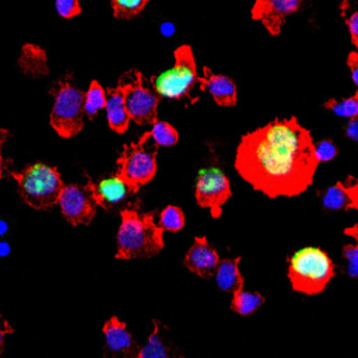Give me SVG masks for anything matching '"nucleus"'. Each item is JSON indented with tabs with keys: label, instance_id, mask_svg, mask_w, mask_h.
I'll return each instance as SVG.
<instances>
[{
	"label": "nucleus",
	"instance_id": "f03ea898",
	"mask_svg": "<svg viewBox=\"0 0 358 358\" xmlns=\"http://www.w3.org/2000/svg\"><path fill=\"white\" fill-rule=\"evenodd\" d=\"M120 217L116 259H145L164 249V229L155 224L152 213L123 208Z\"/></svg>",
	"mask_w": 358,
	"mask_h": 358
},
{
	"label": "nucleus",
	"instance_id": "f257e3e1",
	"mask_svg": "<svg viewBox=\"0 0 358 358\" xmlns=\"http://www.w3.org/2000/svg\"><path fill=\"white\" fill-rule=\"evenodd\" d=\"M317 165L312 136L294 116L274 119L245 134L235 155L238 173L271 199L305 192Z\"/></svg>",
	"mask_w": 358,
	"mask_h": 358
},
{
	"label": "nucleus",
	"instance_id": "473e14b6",
	"mask_svg": "<svg viewBox=\"0 0 358 358\" xmlns=\"http://www.w3.org/2000/svg\"><path fill=\"white\" fill-rule=\"evenodd\" d=\"M8 333H13V327L10 326V323L3 317L1 312H0V354L4 348V337L8 334Z\"/></svg>",
	"mask_w": 358,
	"mask_h": 358
},
{
	"label": "nucleus",
	"instance_id": "9b49d317",
	"mask_svg": "<svg viewBox=\"0 0 358 358\" xmlns=\"http://www.w3.org/2000/svg\"><path fill=\"white\" fill-rule=\"evenodd\" d=\"M87 183L91 187L96 204L105 210H113L124 206L138 190L119 172L110 173L96 182L88 178Z\"/></svg>",
	"mask_w": 358,
	"mask_h": 358
},
{
	"label": "nucleus",
	"instance_id": "393cba45",
	"mask_svg": "<svg viewBox=\"0 0 358 358\" xmlns=\"http://www.w3.org/2000/svg\"><path fill=\"white\" fill-rule=\"evenodd\" d=\"M158 225L164 231L169 232H178L185 225V214L183 211L176 206H166L161 214H159V222Z\"/></svg>",
	"mask_w": 358,
	"mask_h": 358
},
{
	"label": "nucleus",
	"instance_id": "bb28decb",
	"mask_svg": "<svg viewBox=\"0 0 358 358\" xmlns=\"http://www.w3.org/2000/svg\"><path fill=\"white\" fill-rule=\"evenodd\" d=\"M343 257L345 260V273L351 278H358V243L344 245Z\"/></svg>",
	"mask_w": 358,
	"mask_h": 358
},
{
	"label": "nucleus",
	"instance_id": "f704fd0d",
	"mask_svg": "<svg viewBox=\"0 0 358 358\" xmlns=\"http://www.w3.org/2000/svg\"><path fill=\"white\" fill-rule=\"evenodd\" d=\"M7 137H8V131H7L6 129H1V127H0V179H1V176L4 175V171H7V165H6V161H4L3 154H1V147H3V144L6 143Z\"/></svg>",
	"mask_w": 358,
	"mask_h": 358
},
{
	"label": "nucleus",
	"instance_id": "0eeeda50",
	"mask_svg": "<svg viewBox=\"0 0 358 358\" xmlns=\"http://www.w3.org/2000/svg\"><path fill=\"white\" fill-rule=\"evenodd\" d=\"M150 131H147L136 143L126 144L116 161L117 172L137 189L148 183L157 172L159 145L150 143Z\"/></svg>",
	"mask_w": 358,
	"mask_h": 358
},
{
	"label": "nucleus",
	"instance_id": "20e7f679",
	"mask_svg": "<svg viewBox=\"0 0 358 358\" xmlns=\"http://www.w3.org/2000/svg\"><path fill=\"white\" fill-rule=\"evenodd\" d=\"M15 179L20 196L32 208L46 210L57 204L64 183L55 166L45 162H34L20 172L10 171Z\"/></svg>",
	"mask_w": 358,
	"mask_h": 358
},
{
	"label": "nucleus",
	"instance_id": "7ed1b4c3",
	"mask_svg": "<svg viewBox=\"0 0 358 358\" xmlns=\"http://www.w3.org/2000/svg\"><path fill=\"white\" fill-rule=\"evenodd\" d=\"M334 275V263L320 248L305 246L288 257V278L296 292L320 294Z\"/></svg>",
	"mask_w": 358,
	"mask_h": 358
},
{
	"label": "nucleus",
	"instance_id": "b1692460",
	"mask_svg": "<svg viewBox=\"0 0 358 358\" xmlns=\"http://www.w3.org/2000/svg\"><path fill=\"white\" fill-rule=\"evenodd\" d=\"M324 108H327L329 110H331L333 113L343 116V117H348V119H354L358 116V90L357 92L347 98V99H329L324 102Z\"/></svg>",
	"mask_w": 358,
	"mask_h": 358
},
{
	"label": "nucleus",
	"instance_id": "a211bd4d",
	"mask_svg": "<svg viewBox=\"0 0 358 358\" xmlns=\"http://www.w3.org/2000/svg\"><path fill=\"white\" fill-rule=\"evenodd\" d=\"M239 262H241V257L222 259L214 274L217 285L222 291L231 292L232 295L243 289L245 287V278L239 271Z\"/></svg>",
	"mask_w": 358,
	"mask_h": 358
},
{
	"label": "nucleus",
	"instance_id": "a878e982",
	"mask_svg": "<svg viewBox=\"0 0 358 358\" xmlns=\"http://www.w3.org/2000/svg\"><path fill=\"white\" fill-rule=\"evenodd\" d=\"M116 18L127 20L137 15L147 4V0H110Z\"/></svg>",
	"mask_w": 358,
	"mask_h": 358
},
{
	"label": "nucleus",
	"instance_id": "7c9ffc66",
	"mask_svg": "<svg viewBox=\"0 0 358 358\" xmlns=\"http://www.w3.org/2000/svg\"><path fill=\"white\" fill-rule=\"evenodd\" d=\"M345 22H347V27L350 29L352 43L355 45V48L358 50V11H354L350 17H347Z\"/></svg>",
	"mask_w": 358,
	"mask_h": 358
},
{
	"label": "nucleus",
	"instance_id": "72a5a7b5",
	"mask_svg": "<svg viewBox=\"0 0 358 358\" xmlns=\"http://www.w3.org/2000/svg\"><path fill=\"white\" fill-rule=\"evenodd\" d=\"M345 134L358 143V117L350 119L345 126Z\"/></svg>",
	"mask_w": 358,
	"mask_h": 358
},
{
	"label": "nucleus",
	"instance_id": "2eb2a0df",
	"mask_svg": "<svg viewBox=\"0 0 358 358\" xmlns=\"http://www.w3.org/2000/svg\"><path fill=\"white\" fill-rule=\"evenodd\" d=\"M199 84L200 90L208 92L217 105L234 106L236 103V85L229 77L215 74L208 67H204Z\"/></svg>",
	"mask_w": 358,
	"mask_h": 358
},
{
	"label": "nucleus",
	"instance_id": "5701e85b",
	"mask_svg": "<svg viewBox=\"0 0 358 358\" xmlns=\"http://www.w3.org/2000/svg\"><path fill=\"white\" fill-rule=\"evenodd\" d=\"M150 136L155 144L165 145V147L175 145L179 140V134L176 129L168 122H162V120H157L152 124V129L150 130Z\"/></svg>",
	"mask_w": 358,
	"mask_h": 358
},
{
	"label": "nucleus",
	"instance_id": "c85d7f7f",
	"mask_svg": "<svg viewBox=\"0 0 358 358\" xmlns=\"http://www.w3.org/2000/svg\"><path fill=\"white\" fill-rule=\"evenodd\" d=\"M57 14L63 18H73L81 13L78 0H56Z\"/></svg>",
	"mask_w": 358,
	"mask_h": 358
},
{
	"label": "nucleus",
	"instance_id": "6e6552de",
	"mask_svg": "<svg viewBox=\"0 0 358 358\" xmlns=\"http://www.w3.org/2000/svg\"><path fill=\"white\" fill-rule=\"evenodd\" d=\"M117 85L124 94L126 109L131 120L137 124H154L158 120L157 106L159 96L151 85L144 84L141 71H126L120 76Z\"/></svg>",
	"mask_w": 358,
	"mask_h": 358
},
{
	"label": "nucleus",
	"instance_id": "423d86ee",
	"mask_svg": "<svg viewBox=\"0 0 358 358\" xmlns=\"http://www.w3.org/2000/svg\"><path fill=\"white\" fill-rule=\"evenodd\" d=\"M197 66L189 45L179 46L173 53V66L157 76L150 78L151 88L158 94V96L169 99H183L192 98V91L199 83Z\"/></svg>",
	"mask_w": 358,
	"mask_h": 358
},
{
	"label": "nucleus",
	"instance_id": "6ab92c4d",
	"mask_svg": "<svg viewBox=\"0 0 358 358\" xmlns=\"http://www.w3.org/2000/svg\"><path fill=\"white\" fill-rule=\"evenodd\" d=\"M20 67L29 76H46V56L45 52L35 45H25L20 56Z\"/></svg>",
	"mask_w": 358,
	"mask_h": 358
},
{
	"label": "nucleus",
	"instance_id": "412c9836",
	"mask_svg": "<svg viewBox=\"0 0 358 358\" xmlns=\"http://www.w3.org/2000/svg\"><path fill=\"white\" fill-rule=\"evenodd\" d=\"M106 106V91L98 81H91L87 92H85V102H84V113L87 117L94 119L98 112Z\"/></svg>",
	"mask_w": 358,
	"mask_h": 358
},
{
	"label": "nucleus",
	"instance_id": "2f4dec72",
	"mask_svg": "<svg viewBox=\"0 0 358 358\" xmlns=\"http://www.w3.org/2000/svg\"><path fill=\"white\" fill-rule=\"evenodd\" d=\"M347 66L351 71V77L354 84L358 88V52H351L347 57Z\"/></svg>",
	"mask_w": 358,
	"mask_h": 358
},
{
	"label": "nucleus",
	"instance_id": "1a4fd4ad",
	"mask_svg": "<svg viewBox=\"0 0 358 358\" xmlns=\"http://www.w3.org/2000/svg\"><path fill=\"white\" fill-rule=\"evenodd\" d=\"M231 197V185L227 175L215 165H208L199 172L196 180V201L200 207L208 208L214 218H218L222 206Z\"/></svg>",
	"mask_w": 358,
	"mask_h": 358
},
{
	"label": "nucleus",
	"instance_id": "c756f323",
	"mask_svg": "<svg viewBox=\"0 0 358 358\" xmlns=\"http://www.w3.org/2000/svg\"><path fill=\"white\" fill-rule=\"evenodd\" d=\"M350 200H351V208H355L358 211V179L348 178L345 182H343Z\"/></svg>",
	"mask_w": 358,
	"mask_h": 358
},
{
	"label": "nucleus",
	"instance_id": "dca6fc26",
	"mask_svg": "<svg viewBox=\"0 0 358 358\" xmlns=\"http://www.w3.org/2000/svg\"><path fill=\"white\" fill-rule=\"evenodd\" d=\"M152 323L154 329L141 347L138 358H185L171 341L168 327L159 320H152Z\"/></svg>",
	"mask_w": 358,
	"mask_h": 358
},
{
	"label": "nucleus",
	"instance_id": "c9c22d12",
	"mask_svg": "<svg viewBox=\"0 0 358 358\" xmlns=\"http://www.w3.org/2000/svg\"><path fill=\"white\" fill-rule=\"evenodd\" d=\"M344 234L351 236V238H354L357 241V243H358V224H355V225H352L350 228H345Z\"/></svg>",
	"mask_w": 358,
	"mask_h": 358
},
{
	"label": "nucleus",
	"instance_id": "cd10ccee",
	"mask_svg": "<svg viewBox=\"0 0 358 358\" xmlns=\"http://www.w3.org/2000/svg\"><path fill=\"white\" fill-rule=\"evenodd\" d=\"M315 154L319 162H327L337 155V147L331 140H322L315 144Z\"/></svg>",
	"mask_w": 358,
	"mask_h": 358
},
{
	"label": "nucleus",
	"instance_id": "4468645a",
	"mask_svg": "<svg viewBox=\"0 0 358 358\" xmlns=\"http://www.w3.org/2000/svg\"><path fill=\"white\" fill-rule=\"evenodd\" d=\"M221 259L213 245L208 243L207 238L197 236L193 245L189 248L185 256V266L189 271L194 273L201 278H210L215 274Z\"/></svg>",
	"mask_w": 358,
	"mask_h": 358
},
{
	"label": "nucleus",
	"instance_id": "aec40b11",
	"mask_svg": "<svg viewBox=\"0 0 358 358\" xmlns=\"http://www.w3.org/2000/svg\"><path fill=\"white\" fill-rule=\"evenodd\" d=\"M264 296L257 292V291H245L241 289L232 295L231 301V308L234 312L242 315V316H249L255 313L263 303H264Z\"/></svg>",
	"mask_w": 358,
	"mask_h": 358
},
{
	"label": "nucleus",
	"instance_id": "39448f33",
	"mask_svg": "<svg viewBox=\"0 0 358 358\" xmlns=\"http://www.w3.org/2000/svg\"><path fill=\"white\" fill-rule=\"evenodd\" d=\"M52 94L55 102L50 112V126L63 138L74 137L84 126L85 92L73 84L70 74H66L55 84Z\"/></svg>",
	"mask_w": 358,
	"mask_h": 358
},
{
	"label": "nucleus",
	"instance_id": "9d476101",
	"mask_svg": "<svg viewBox=\"0 0 358 358\" xmlns=\"http://www.w3.org/2000/svg\"><path fill=\"white\" fill-rule=\"evenodd\" d=\"M62 214L73 225H88L96 213V201L88 183L64 185L59 201Z\"/></svg>",
	"mask_w": 358,
	"mask_h": 358
},
{
	"label": "nucleus",
	"instance_id": "4be33fe9",
	"mask_svg": "<svg viewBox=\"0 0 358 358\" xmlns=\"http://www.w3.org/2000/svg\"><path fill=\"white\" fill-rule=\"evenodd\" d=\"M322 203L329 210L351 208V200L343 182H337L334 186L327 187L322 194Z\"/></svg>",
	"mask_w": 358,
	"mask_h": 358
},
{
	"label": "nucleus",
	"instance_id": "f8f14e48",
	"mask_svg": "<svg viewBox=\"0 0 358 358\" xmlns=\"http://www.w3.org/2000/svg\"><path fill=\"white\" fill-rule=\"evenodd\" d=\"M302 0H255L252 18L260 20L271 35H278L285 18L301 7Z\"/></svg>",
	"mask_w": 358,
	"mask_h": 358
},
{
	"label": "nucleus",
	"instance_id": "f3484780",
	"mask_svg": "<svg viewBox=\"0 0 358 358\" xmlns=\"http://www.w3.org/2000/svg\"><path fill=\"white\" fill-rule=\"evenodd\" d=\"M106 119L109 127L115 133H124L129 127L130 116L126 109L124 94L119 85L115 88H106Z\"/></svg>",
	"mask_w": 358,
	"mask_h": 358
},
{
	"label": "nucleus",
	"instance_id": "ddd939ff",
	"mask_svg": "<svg viewBox=\"0 0 358 358\" xmlns=\"http://www.w3.org/2000/svg\"><path fill=\"white\" fill-rule=\"evenodd\" d=\"M102 331L110 358H138L141 348L137 345L126 324L116 316L105 322Z\"/></svg>",
	"mask_w": 358,
	"mask_h": 358
}]
</instances>
